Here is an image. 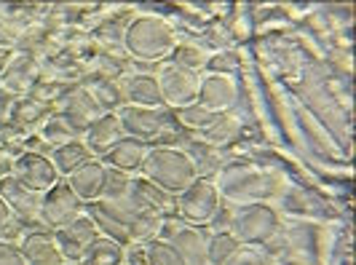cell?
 I'll list each match as a JSON object with an SVG mask.
<instances>
[{"instance_id": "obj_3", "label": "cell", "mask_w": 356, "mask_h": 265, "mask_svg": "<svg viewBox=\"0 0 356 265\" xmlns=\"http://www.w3.org/2000/svg\"><path fill=\"white\" fill-rule=\"evenodd\" d=\"M276 230H279V214L268 204H247V207H241L231 223V236L244 247L270 241L276 236Z\"/></svg>"}, {"instance_id": "obj_14", "label": "cell", "mask_w": 356, "mask_h": 265, "mask_svg": "<svg viewBox=\"0 0 356 265\" xmlns=\"http://www.w3.org/2000/svg\"><path fill=\"white\" fill-rule=\"evenodd\" d=\"M124 129L115 113H102L94 124L83 131V145L89 147L91 156H105L110 147H115L118 142L124 140Z\"/></svg>"}, {"instance_id": "obj_7", "label": "cell", "mask_w": 356, "mask_h": 265, "mask_svg": "<svg viewBox=\"0 0 356 265\" xmlns=\"http://www.w3.org/2000/svg\"><path fill=\"white\" fill-rule=\"evenodd\" d=\"M11 175L17 177L24 188H30L40 195L59 182V172L54 169L51 159L43 156V153H35V150L22 153L11 166Z\"/></svg>"}, {"instance_id": "obj_18", "label": "cell", "mask_w": 356, "mask_h": 265, "mask_svg": "<svg viewBox=\"0 0 356 265\" xmlns=\"http://www.w3.org/2000/svg\"><path fill=\"white\" fill-rule=\"evenodd\" d=\"M124 99L129 107H145V110H161L163 97L156 75H134L124 88Z\"/></svg>"}, {"instance_id": "obj_8", "label": "cell", "mask_w": 356, "mask_h": 265, "mask_svg": "<svg viewBox=\"0 0 356 265\" xmlns=\"http://www.w3.org/2000/svg\"><path fill=\"white\" fill-rule=\"evenodd\" d=\"M97 236H99V228H97V223L91 220V214L86 209L78 214L70 225H65L62 230L54 233V239H56V244H59L67 263H81V257L86 255V249L91 247V241Z\"/></svg>"}, {"instance_id": "obj_33", "label": "cell", "mask_w": 356, "mask_h": 265, "mask_svg": "<svg viewBox=\"0 0 356 265\" xmlns=\"http://www.w3.org/2000/svg\"><path fill=\"white\" fill-rule=\"evenodd\" d=\"M124 265H126V263H124Z\"/></svg>"}, {"instance_id": "obj_21", "label": "cell", "mask_w": 356, "mask_h": 265, "mask_svg": "<svg viewBox=\"0 0 356 265\" xmlns=\"http://www.w3.org/2000/svg\"><path fill=\"white\" fill-rule=\"evenodd\" d=\"M238 131H241V124L233 115L222 113V115H217L212 124L204 129V140L212 142V145H225V142L236 140Z\"/></svg>"}, {"instance_id": "obj_5", "label": "cell", "mask_w": 356, "mask_h": 265, "mask_svg": "<svg viewBox=\"0 0 356 265\" xmlns=\"http://www.w3.org/2000/svg\"><path fill=\"white\" fill-rule=\"evenodd\" d=\"M83 209H86V204L78 201V195L67 188V182L59 179L54 188H49L43 193V198H40V214L38 217L46 223V228L56 233V230H62L65 225H70Z\"/></svg>"}, {"instance_id": "obj_11", "label": "cell", "mask_w": 356, "mask_h": 265, "mask_svg": "<svg viewBox=\"0 0 356 265\" xmlns=\"http://www.w3.org/2000/svg\"><path fill=\"white\" fill-rule=\"evenodd\" d=\"M105 182H107V166L102 161L91 159L89 163H83L81 169H75L67 177V188L78 195V201L83 204H94L99 201L105 193Z\"/></svg>"}, {"instance_id": "obj_32", "label": "cell", "mask_w": 356, "mask_h": 265, "mask_svg": "<svg viewBox=\"0 0 356 265\" xmlns=\"http://www.w3.org/2000/svg\"><path fill=\"white\" fill-rule=\"evenodd\" d=\"M70 265H78V263H70Z\"/></svg>"}, {"instance_id": "obj_31", "label": "cell", "mask_w": 356, "mask_h": 265, "mask_svg": "<svg viewBox=\"0 0 356 265\" xmlns=\"http://www.w3.org/2000/svg\"><path fill=\"white\" fill-rule=\"evenodd\" d=\"M11 223H14V212H11V207H8V204L3 201V195H0V233L11 228Z\"/></svg>"}, {"instance_id": "obj_20", "label": "cell", "mask_w": 356, "mask_h": 265, "mask_svg": "<svg viewBox=\"0 0 356 265\" xmlns=\"http://www.w3.org/2000/svg\"><path fill=\"white\" fill-rule=\"evenodd\" d=\"M126 263V247L118 244L115 239H107V236H97L91 241V247L86 249V255L81 257L78 265H124Z\"/></svg>"}, {"instance_id": "obj_2", "label": "cell", "mask_w": 356, "mask_h": 265, "mask_svg": "<svg viewBox=\"0 0 356 265\" xmlns=\"http://www.w3.org/2000/svg\"><path fill=\"white\" fill-rule=\"evenodd\" d=\"M124 49L140 62H163L177 51V33L163 17H137L124 33Z\"/></svg>"}, {"instance_id": "obj_28", "label": "cell", "mask_w": 356, "mask_h": 265, "mask_svg": "<svg viewBox=\"0 0 356 265\" xmlns=\"http://www.w3.org/2000/svg\"><path fill=\"white\" fill-rule=\"evenodd\" d=\"M43 137H46V140L56 147V145L70 142L72 137H75V131H72L70 126H67L62 118H59V115H56V118H51V121H46V126H43Z\"/></svg>"}, {"instance_id": "obj_1", "label": "cell", "mask_w": 356, "mask_h": 265, "mask_svg": "<svg viewBox=\"0 0 356 265\" xmlns=\"http://www.w3.org/2000/svg\"><path fill=\"white\" fill-rule=\"evenodd\" d=\"M145 179L159 188L166 195H179L185 188H191L198 179L196 159L175 145H156L147 147V156L143 163Z\"/></svg>"}, {"instance_id": "obj_10", "label": "cell", "mask_w": 356, "mask_h": 265, "mask_svg": "<svg viewBox=\"0 0 356 265\" xmlns=\"http://www.w3.org/2000/svg\"><path fill=\"white\" fill-rule=\"evenodd\" d=\"M118 121L126 137L137 142H150L161 137L163 131V113L161 110H145V107H129L124 105L118 113Z\"/></svg>"}, {"instance_id": "obj_13", "label": "cell", "mask_w": 356, "mask_h": 265, "mask_svg": "<svg viewBox=\"0 0 356 265\" xmlns=\"http://www.w3.org/2000/svg\"><path fill=\"white\" fill-rule=\"evenodd\" d=\"M19 249H22L27 265H67V260H65V255H62V249L56 244L51 230L27 233Z\"/></svg>"}, {"instance_id": "obj_24", "label": "cell", "mask_w": 356, "mask_h": 265, "mask_svg": "<svg viewBox=\"0 0 356 265\" xmlns=\"http://www.w3.org/2000/svg\"><path fill=\"white\" fill-rule=\"evenodd\" d=\"M214 118V113H209L207 107H201L198 102H193V105H188V107H182V110H177V121L182 126H188V129H198V131H204L207 126L212 124Z\"/></svg>"}, {"instance_id": "obj_22", "label": "cell", "mask_w": 356, "mask_h": 265, "mask_svg": "<svg viewBox=\"0 0 356 265\" xmlns=\"http://www.w3.org/2000/svg\"><path fill=\"white\" fill-rule=\"evenodd\" d=\"M89 94L94 97V102L102 107V113H118L126 102L121 88L115 86V83H110V81H99Z\"/></svg>"}, {"instance_id": "obj_9", "label": "cell", "mask_w": 356, "mask_h": 265, "mask_svg": "<svg viewBox=\"0 0 356 265\" xmlns=\"http://www.w3.org/2000/svg\"><path fill=\"white\" fill-rule=\"evenodd\" d=\"M196 102L201 107H207L209 113H214V115H222V113L233 110V105L238 102V86L225 72H209L198 83Z\"/></svg>"}, {"instance_id": "obj_27", "label": "cell", "mask_w": 356, "mask_h": 265, "mask_svg": "<svg viewBox=\"0 0 356 265\" xmlns=\"http://www.w3.org/2000/svg\"><path fill=\"white\" fill-rule=\"evenodd\" d=\"M131 191V179L124 172H115V169H107V182H105V193L102 198H126Z\"/></svg>"}, {"instance_id": "obj_29", "label": "cell", "mask_w": 356, "mask_h": 265, "mask_svg": "<svg viewBox=\"0 0 356 265\" xmlns=\"http://www.w3.org/2000/svg\"><path fill=\"white\" fill-rule=\"evenodd\" d=\"M222 265H268V263H266V257H263L257 249L244 247V244H241V247L236 249V252H233L231 257H228Z\"/></svg>"}, {"instance_id": "obj_19", "label": "cell", "mask_w": 356, "mask_h": 265, "mask_svg": "<svg viewBox=\"0 0 356 265\" xmlns=\"http://www.w3.org/2000/svg\"><path fill=\"white\" fill-rule=\"evenodd\" d=\"M49 159H51L54 169L59 172V177H70L75 169H81L83 163H89L91 153L83 142L70 140V142H65V145H56Z\"/></svg>"}, {"instance_id": "obj_4", "label": "cell", "mask_w": 356, "mask_h": 265, "mask_svg": "<svg viewBox=\"0 0 356 265\" xmlns=\"http://www.w3.org/2000/svg\"><path fill=\"white\" fill-rule=\"evenodd\" d=\"M159 88L161 97H163V105L182 110V107L193 105L198 97V83H201V75L196 70H188L177 62H163L161 65L159 75Z\"/></svg>"}, {"instance_id": "obj_12", "label": "cell", "mask_w": 356, "mask_h": 265, "mask_svg": "<svg viewBox=\"0 0 356 265\" xmlns=\"http://www.w3.org/2000/svg\"><path fill=\"white\" fill-rule=\"evenodd\" d=\"M169 244L175 247L182 265H209V257H207L209 236L198 225H182V228H177L175 236L169 239Z\"/></svg>"}, {"instance_id": "obj_30", "label": "cell", "mask_w": 356, "mask_h": 265, "mask_svg": "<svg viewBox=\"0 0 356 265\" xmlns=\"http://www.w3.org/2000/svg\"><path fill=\"white\" fill-rule=\"evenodd\" d=\"M0 265H27L24 263V255L17 244L11 241H0Z\"/></svg>"}, {"instance_id": "obj_26", "label": "cell", "mask_w": 356, "mask_h": 265, "mask_svg": "<svg viewBox=\"0 0 356 265\" xmlns=\"http://www.w3.org/2000/svg\"><path fill=\"white\" fill-rule=\"evenodd\" d=\"M172 56H177V59H175L177 65L188 67V70H196V72L201 70V67H207V59H209V54L201 51L198 46H179Z\"/></svg>"}, {"instance_id": "obj_15", "label": "cell", "mask_w": 356, "mask_h": 265, "mask_svg": "<svg viewBox=\"0 0 356 265\" xmlns=\"http://www.w3.org/2000/svg\"><path fill=\"white\" fill-rule=\"evenodd\" d=\"M99 115H102V107L94 102V97H91L89 91H75V94L67 97L65 110H62L59 118L70 126L75 134H83Z\"/></svg>"}, {"instance_id": "obj_16", "label": "cell", "mask_w": 356, "mask_h": 265, "mask_svg": "<svg viewBox=\"0 0 356 265\" xmlns=\"http://www.w3.org/2000/svg\"><path fill=\"white\" fill-rule=\"evenodd\" d=\"M145 156H147V145L145 142L124 137L115 147H110L105 156H102V163H105L107 169L131 175V172H143Z\"/></svg>"}, {"instance_id": "obj_6", "label": "cell", "mask_w": 356, "mask_h": 265, "mask_svg": "<svg viewBox=\"0 0 356 265\" xmlns=\"http://www.w3.org/2000/svg\"><path fill=\"white\" fill-rule=\"evenodd\" d=\"M220 209V191L209 179H196L191 188L179 193V212L188 223H209Z\"/></svg>"}, {"instance_id": "obj_25", "label": "cell", "mask_w": 356, "mask_h": 265, "mask_svg": "<svg viewBox=\"0 0 356 265\" xmlns=\"http://www.w3.org/2000/svg\"><path fill=\"white\" fill-rule=\"evenodd\" d=\"M145 263L147 265H182L177 257L175 247L169 241H156L150 244V249L145 252Z\"/></svg>"}, {"instance_id": "obj_17", "label": "cell", "mask_w": 356, "mask_h": 265, "mask_svg": "<svg viewBox=\"0 0 356 265\" xmlns=\"http://www.w3.org/2000/svg\"><path fill=\"white\" fill-rule=\"evenodd\" d=\"M0 195H3V201L11 207L14 217H17V214L19 217H38V214H40V198H43V195L35 193V191H30V188H24L14 175L0 179Z\"/></svg>"}, {"instance_id": "obj_23", "label": "cell", "mask_w": 356, "mask_h": 265, "mask_svg": "<svg viewBox=\"0 0 356 265\" xmlns=\"http://www.w3.org/2000/svg\"><path fill=\"white\" fill-rule=\"evenodd\" d=\"M238 247H241V244L233 239L228 230L214 233L212 239H209V244H207V257H209V265H222Z\"/></svg>"}]
</instances>
